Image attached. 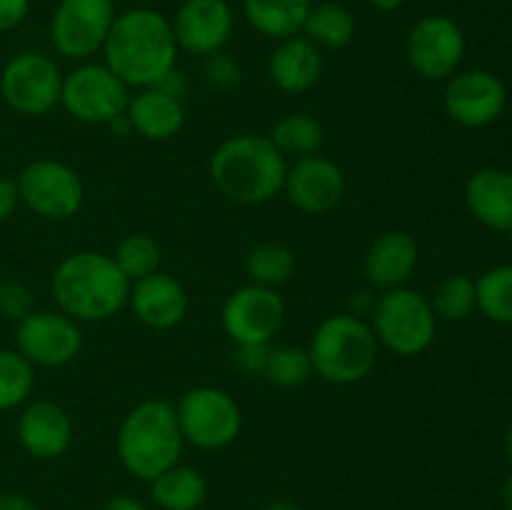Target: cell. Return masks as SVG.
<instances>
[{
	"instance_id": "obj_1",
	"label": "cell",
	"mask_w": 512,
	"mask_h": 510,
	"mask_svg": "<svg viewBox=\"0 0 512 510\" xmlns=\"http://www.w3.org/2000/svg\"><path fill=\"white\" fill-rule=\"evenodd\" d=\"M105 65L128 88H153L165 73L175 68L178 43L173 23L163 13L135 8L115 15L103 45Z\"/></svg>"
},
{
	"instance_id": "obj_2",
	"label": "cell",
	"mask_w": 512,
	"mask_h": 510,
	"mask_svg": "<svg viewBox=\"0 0 512 510\" xmlns=\"http://www.w3.org/2000/svg\"><path fill=\"white\" fill-rule=\"evenodd\" d=\"M130 285L133 283L115 265L113 255L80 250L55 268L50 293L60 313L75 323H98L113 318L128 303Z\"/></svg>"
},
{
	"instance_id": "obj_3",
	"label": "cell",
	"mask_w": 512,
	"mask_h": 510,
	"mask_svg": "<svg viewBox=\"0 0 512 510\" xmlns=\"http://www.w3.org/2000/svg\"><path fill=\"white\" fill-rule=\"evenodd\" d=\"M285 173V155L265 135H235L220 143L210 158L213 185L240 205L273 200L283 190Z\"/></svg>"
},
{
	"instance_id": "obj_4",
	"label": "cell",
	"mask_w": 512,
	"mask_h": 510,
	"mask_svg": "<svg viewBox=\"0 0 512 510\" xmlns=\"http://www.w3.org/2000/svg\"><path fill=\"white\" fill-rule=\"evenodd\" d=\"M183 443L175 405L170 400H145L120 423L118 458L128 473L150 483L178 465Z\"/></svg>"
},
{
	"instance_id": "obj_5",
	"label": "cell",
	"mask_w": 512,
	"mask_h": 510,
	"mask_svg": "<svg viewBox=\"0 0 512 510\" xmlns=\"http://www.w3.org/2000/svg\"><path fill=\"white\" fill-rule=\"evenodd\" d=\"M310 363L325 383L353 385L368 378L378 360V338L355 313L325 318L310 340Z\"/></svg>"
},
{
	"instance_id": "obj_6",
	"label": "cell",
	"mask_w": 512,
	"mask_h": 510,
	"mask_svg": "<svg viewBox=\"0 0 512 510\" xmlns=\"http://www.w3.org/2000/svg\"><path fill=\"white\" fill-rule=\"evenodd\" d=\"M373 333L380 343L395 355H420L430 348L435 338V325L438 318L433 313V305L418 290H410L405 285L393 290H385L373 308Z\"/></svg>"
},
{
	"instance_id": "obj_7",
	"label": "cell",
	"mask_w": 512,
	"mask_h": 510,
	"mask_svg": "<svg viewBox=\"0 0 512 510\" xmlns=\"http://www.w3.org/2000/svg\"><path fill=\"white\" fill-rule=\"evenodd\" d=\"M183 440L200 450H223L240 435L243 415L233 395L220 388H193L175 405Z\"/></svg>"
},
{
	"instance_id": "obj_8",
	"label": "cell",
	"mask_w": 512,
	"mask_h": 510,
	"mask_svg": "<svg viewBox=\"0 0 512 510\" xmlns=\"http://www.w3.org/2000/svg\"><path fill=\"white\" fill-rule=\"evenodd\" d=\"M128 103V85L105 63H85L63 78L60 105L80 123H113L115 118L125 115Z\"/></svg>"
},
{
	"instance_id": "obj_9",
	"label": "cell",
	"mask_w": 512,
	"mask_h": 510,
	"mask_svg": "<svg viewBox=\"0 0 512 510\" xmlns=\"http://www.w3.org/2000/svg\"><path fill=\"white\" fill-rule=\"evenodd\" d=\"M63 75L50 55L25 50L10 58L0 73V95L18 115L38 118L60 103Z\"/></svg>"
},
{
	"instance_id": "obj_10",
	"label": "cell",
	"mask_w": 512,
	"mask_h": 510,
	"mask_svg": "<svg viewBox=\"0 0 512 510\" xmlns=\"http://www.w3.org/2000/svg\"><path fill=\"white\" fill-rule=\"evenodd\" d=\"M15 185L20 200L45 220L73 218L85 198L80 175L58 160H33L20 170Z\"/></svg>"
},
{
	"instance_id": "obj_11",
	"label": "cell",
	"mask_w": 512,
	"mask_h": 510,
	"mask_svg": "<svg viewBox=\"0 0 512 510\" xmlns=\"http://www.w3.org/2000/svg\"><path fill=\"white\" fill-rule=\"evenodd\" d=\"M113 20V0H60L50 20V40L65 58L85 60L103 50Z\"/></svg>"
},
{
	"instance_id": "obj_12",
	"label": "cell",
	"mask_w": 512,
	"mask_h": 510,
	"mask_svg": "<svg viewBox=\"0 0 512 510\" xmlns=\"http://www.w3.org/2000/svg\"><path fill=\"white\" fill-rule=\"evenodd\" d=\"M15 343L28 363L40 368H63L78 358L83 335L78 323L60 310H33L15 328Z\"/></svg>"
},
{
	"instance_id": "obj_13",
	"label": "cell",
	"mask_w": 512,
	"mask_h": 510,
	"mask_svg": "<svg viewBox=\"0 0 512 510\" xmlns=\"http://www.w3.org/2000/svg\"><path fill=\"white\" fill-rule=\"evenodd\" d=\"M223 328L238 345H268L285 320V303L275 288L243 285L223 305Z\"/></svg>"
},
{
	"instance_id": "obj_14",
	"label": "cell",
	"mask_w": 512,
	"mask_h": 510,
	"mask_svg": "<svg viewBox=\"0 0 512 510\" xmlns=\"http://www.w3.org/2000/svg\"><path fill=\"white\" fill-rule=\"evenodd\" d=\"M408 63L420 78L445 80L458 70L465 55V35L448 15H425L408 35Z\"/></svg>"
},
{
	"instance_id": "obj_15",
	"label": "cell",
	"mask_w": 512,
	"mask_h": 510,
	"mask_svg": "<svg viewBox=\"0 0 512 510\" xmlns=\"http://www.w3.org/2000/svg\"><path fill=\"white\" fill-rule=\"evenodd\" d=\"M445 113L463 128H485L503 115L508 93L490 70H465L445 88Z\"/></svg>"
},
{
	"instance_id": "obj_16",
	"label": "cell",
	"mask_w": 512,
	"mask_h": 510,
	"mask_svg": "<svg viewBox=\"0 0 512 510\" xmlns=\"http://www.w3.org/2000/svg\"><path fill=\"white\" fill-rule=\"evenodd\" d=\"M283 190L290 203L303 213L325 215L343 200L345 175L333 160L308 155L288 168Z\"/></svg>"
},
{
	"instance_id": "obj_17",
	"label": "cell",
	"mask_w": 512,
	"mask_h": 510,
	"mask_svg": "<svg viewBox=\"0 0 512 510\" xmlns=\"http://www.w3.org/2000/svg\"><path fill=\"white\" fill-rule=\"evenodd\" d=\"M178 48L190 55H215L233 33V10L228 0H185L173 20Z\"/></svg>"
},
{
	"instance_id": "obj_18",
	"label": "cell",
	"mask_w": 512,
	"mask_h": 510,
	"mask_svg": "<svg viewBox=\"0 0 512 510\" xmlns=\"http://www.w3.org/2000/svg\"><path fill=\"white\" fill-rule=\"evenodd\" d=\"M18 440L33 458L55 460L73 443V420L53 400H35L20 413Z\"/></svg>"
},
{
	"instance_id": "obj_19",
	"label": "cell",
	"mask_w": 512,
	"mask_h": 510,
	"mask_svg": "<svg viewBox=\"0 0 512 510\" xmlns=\"http://www.w3.org/2000/svg\"><path fill=\"white\" fill-rule=\"evenodd\" d=\"M130 308L135 318L153 330H170L188 313V293L168 273H153L130 285Z\"/></svg>"
},
{
	"instance_id": "obj_20",
	"label": "cell",
	"mask_w": 512,
	"mask_h": 510,
	"mask_svg": "<svg viewBox=\"0 0 512 510\" xmlns=\"http://www.w3.org/2000/svg\"><path fill=\"white\" fill-rule=\"evenodd\" d=\"M465 205L475 220L498 233L512 230V173L503 168L475 170L465 183Z\"/></svg>"
},
{
	"instance_id": "obj_21",
	"label": "cell",
	"mask_w": 512,
	"mask_h": 510,
	"mask_svg": "<svg viewBox=\"0 0 512 510\" xmlns=\"http://www.w3.org/2000/svg\"><path fill=\"white\" fill-rule=\"evenodd\" d=\"M418 265V243L405 230H388L370 245L365 255V275L380 290L405 285Z\"/></svg>"
},
{
	"instance_id": "obj_22",
	"label": "cell",
	"mask_w": 512,
	"mask_h": 510,
	"mask_svg": "<svg viewBox=\"0 0 512 510\" xmlns=\"http://www.w3.org/2000/svg\"><path fill=\"white\" fill-rule=\"evenodd\" d=\"M268 73L275 88L283 93H305L318 83L320 73H323V58H320L318 45L310 43L303 35L280 40L278 48L270 53Z\"/></svg>"
},
{
	"instance_id": "obj_23",
	"label": "cell",
	"mask_w": 512,
	"mask_h": 510,
	"mask_svg": "<svg viewBox=\"0 0 512 510\" xmlns=\"http://www.w3.org/2000/svg\"><path fill=\"white\" fill-rule=\"evenodd\" d=\"M125 115L135 133L143 135L145 140H155V143L175 138L185 125L183 103L158 88H143L135 98H130Z\"/></svg>"
},
{
	"instance_id": "obj_24",
	"label": "cell",
	"mask_w": 512,
	"mask_h": 510,
	"mask_svg": "<svg viewBox=\"0 0 512 510\" xmlns=\"http://www.w3.org/2000/svg\"><path fill=\"white\" fill-rule=\"evenodd\" d=\"M313 0H243L248 23L265 38L285 40L303 30Z\"/></svg>"
},
{
	"instance_id": "obj_25",
	"label": "cell",
	"mask_w": 512,
	"mask_h": 510,
	"mask_svg": "<svg viewBox=\"0 0 512 510\" xmlns=\"http://www.w3.org/2000/svg\"><path fill=\"white\" fill-rule=\"evenodd\" d=\"M150 495L160 510H198L208 498V483L188 465H173L150 480Z\"/></svg>"
},
{
	"instance_id": "obj_26",
	"label": "cell",
	"mask_w": 512,
	"mask_h": 510,
	"mask_svg": "<svg viewBox=\"0 0 512 510\" xmlns=\"http://www.w3.org/2000/svg\"><path fill=\"white\" fill-rule=\"evenodd\" d=\"M303 30L305 38L318 45V48L340 50L353 40L355 18L345 5L318 3L310 8Z\"/></svg>"
},
{
	"instance_id": "obj_27",
	"label": "cell",
	"mask_w": 512,
	"mask_h": 510,
	"mask_svg": "<svg viewBox=\"0 0 512 510\" xmlns=\"http://www.w3.org/2000/svg\"><path fill=\"white\" fill-rule=\"evenodd\" d=\"M268 138L280 153L300 160L308 158V155H318V150L325 143V130L313 115L290 113L273 125Z\"/></svg>"
},
{
	"instance_id": "obj_28",
	"label": "cell",
	"mask_w": 512,
	"mask_h": 510,
	"mask_svg": "<svg viewBox=\"0 0 512 510\" xmlns=\"http://www.w3.org/2000/svg\"><path fill=\"white\" fill-rule=\"evenodd\" d=\"M245 273L250 275V283L280 288L295 273V253L285 243L275 240L260 243L245 258Z\"/></svg>"
},
{
	"instance_id": "obj_29",
	"label": "cell",
	"mask_w": 512,
	"mask_h": 510,
	"mask_svg": "<svg viewBox=\"0 0 512 510\" xmlns=\"http://www.w3.org/2000/svg\"><path fill=\"white\" fill-rule=\"evenodd\" d=\"M480 313L500 325H512V265H495L475 280Z\"/></svg>"
},
{
	"instance_id": "obj_30",
	"label": "cell",
	"mask_w": 512,
	"mask_h": 510,
	"mask_svg": "<svg viewBox=\"0 0 512 510\" xmlns=\"http://www.w3.org/2000/svg\"><path fill=\"white\" fill-rule=\"evenodd\" d=\"M33 388V363H28L18 350H0V410L23 405Z\"/></svg>"
},
{
	"instance_id": "obj_31",
	"label": "cell",
	"mask_w": 512,
	"mask_h": 510,
	"mask_svg": "<svg viewBox=\"0 0 512 510\" xmlns=\"http://www.w3.org/2000/svg\"><path fill=\"white\" fill-rule=\"evenodd\" d=\"M113 260L115 265L123 270L125 278H128L130 283H135V280H143L148 278V275L158 273L160 245L155 243L150 235L133 233L128 235V238L120 240L118 248H115Z\"/></svg>"
},
{
	"instance_id": "obj_32",
	"label": "cell",
	"mask_w": 512,
	"mask_h": 510,
	"mask_svg": "<svg viewBox=\"0 0 512 510\" xmlns=\"http://www.w3.org/2000/svg\"><path fill=\"white\" fill-rule=\"evenodd\" d=\"M263 375H268L270 383L280 385V388H298L313 375L310 353L305 348H298V345L270 348Z\"/></svg>"
},
{
	"instance_id": "obj_33",
	"label": "cell",
	"mask_w": 512,
	"mask_h": 510,
	"mask_svg": "<svg viewBox=\"0 0 512 510\" xmlns=\"http://www.w3.org/2000/svg\"><path fill=\"white\" fill-rule=\"evenodd\" d=\"M430 305H433L435 318L450 320V323L465 320L478 308V300H475V280H470L468 275H453V278L443 280L438 285V290L433 293Z\"/></svg>"
},
{
	"instance_id": "obj_34",
	"label": "cell",
	"mask_w": 512,
	"mask_h": 510,
	"mask_svg": "<svg viewBox=\"0 0 512 510\" xmlns=\"http://www.w3.org/2000/svg\"><path fill=\"white\" fill-rule=\"evenodd\" d=\"M33 310V293H30L28 285L13 278L0 283V315H3V318L20 323V320L28 318Z\"/></svg>"
},
{
	"instance_id": "obj_35",
	"label": "cell",
	"mask_w": 512,
	"mask_h": 510,
	"mask_svg": "<svg viewBox=\"0 0 512 510\" xmlns=\"http://www.w3.org/2000/svg\"><path fill=\"white\" fill-rule=\"evenodd\" d=\"M205 80L215 90H233L240 83V68L230 55L223 50L215 55H208L205 60Z\"/></svg>"
},
{
	"instance_id": "obj_36",
	"label": "cell",
	"mask_w": 512,
	"mask_h": 510,
	"mask_svg": "<svg viewBox=\"0 0 512 510\" xmlns=\"http://www.w3.org/2000/svg\"><path fill=\"white\" fill-rule=\"evenodd\" d=\"M268 345H238V360L240 368L245 373H265V363H268Z\"/></svg>"
},
{
	"instance_id": "obj_37",
	"label": "cell",
	"mask_w": 512,
	"mask_h": 510,
	"mask_svg": "<svg viewBox=\"0 0 512 510\" xmlns=\"http://www.w3.org/2000/svg\"><path fill=\"white\" fill-rule=\"evenodd\" d=\"M30 10V0H0V33L18 28Z\"/></svg>"
},
{
	"instance_id": "obj_38",
	"label": "cell",
	"mask_w": 512,
	"mask_h": 510,
	"mask_svg": "<svg viewBox=\"0 0 512 510\" xmlns=\"http://www.w3.org/2000/svg\"><path fill=\"white\" fill-rule=\"evenodd\" d=\"M18 185H15L13 178H5L0 175V225L5 220H10V215L15 213V205H18Z\"/></svg>"
},
{
	"instance_id": "obj_39",
	"label": "cell",
	"mask_w": 512,
	"mask_h": 510,
	"mask_svg": "<svg viewBox=\"0 0 512 510\" xmlns=\"http://www.w3.org/2000/svg\"><path fill=\"white\" fill-rule=\"evenodd\" d=\"M153 88H158V90H163L165 95H173V98H183L185 95V90H188V83H185V78H183V73H178V70H170V73H165L163 78L158 80V83L153 85Z\"/></svg>"
},
{
	"instance_id": "obj_40",
	"label": "cell",
	"mask_w": 512,
	"mask_h": 510,
	"mask_svg": "<svg viewBox=\"0 0 512 510\" xmlns=\"http://www.w3.org/2000/svg\"><path fill=\"white\" fill-rule=\"evenodd\" d=\"M0 510H40V508L23 493H0Z\"/></svg>"
},
{
	"instance_id": "obj_41",
	"label": "cell",
	"mask_w": 512,
	"mask_h": 510,
	"mask_svg": "<svg viewBox=\"0 0 512 510\" xmlns=\"http://www.w3.org/2000/svg\"><path fill=\"white\" fill-rule=\"evenodd\" d=\"M105 510H148V505L140 503L138 498H130V495H115L113 500H108Z\"/></svg>"
},
{
	"instance_id": "obj_42",
	"label": "cell",
	"mask_w": 512,
	"mask_h": 510,
	"mask_svg": "<svg viewBox=\"0 0 512 510\" xmlns=\"http://www.w3.org/2000/svg\"><path fill=\"white\" fill-rule=\"evenodd\" d=\"M370 5H373L375 10H380V13H393V10L403 8L405 0H368Z\"/></svg>"
},
{
	"instance_id": "obj_43",
	"label": "cell",
	"mask_w": 512,
	"mask_h": 510,
	"mask_svg": "<svg viewBox=\"0 0 512 510\" xmlns=\"http://www.w3.org/2000/svg\"><path fill=\"white\" fill-rule=\"evenodd\" d=\"M265 510H300V508L295 503H290V500H273Z\"/></svg>"
},
{
	"instance_id": "obj_44",
	"label": "cell",
	"mask_w": 512,
	"mask_h": 510,
	"mask_svg": "<svg viewBox=\"0 0 512 510\" xmlns=\"http://www.w3.org/2000/svg\"><path fill=\"white\" fill-rule=\"evenodd\" d=\"M503 500H505V508L512 510V475L505 480V488H503Z\"/></svg>"
},
{
	"instance_id": "obj_45",
	"label": "cell",
	"mask_w": 512,
	"mask_h": 510,
	"mask_svg": "<svg viewBox=\"0 0 512 510\" xmlns=\"http://www.w3.org/2000/svg\"><path fill=\"white\" fill-rule=\"evenodd\" d=\"M505 453H508V458L512 460V423H510L508 433H505Z\"/></svg>"
}]
</instances>
